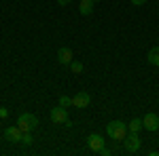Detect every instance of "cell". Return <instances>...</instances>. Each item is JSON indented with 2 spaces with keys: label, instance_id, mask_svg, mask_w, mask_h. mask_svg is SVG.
Listing matches in <instances>:
<instances>
[{
  "label": "cell",
  "instance_id": "7c38bea8",
  "mask_svg": "<svg viewBox=\"0 0 159 156\" xmlns=\"http://www.w3.org/2000/svg\"><path fill=\"white\" fill-rule=\"evenodd\" d=\"M140 129H142V120H140V118H134V120L127 122V131H129V133H138Z\"/></svg>",
  "mask_w": 159,
  "mask_h": 156
},
{
  "label": "cell",
  "instance_id": "ac0fdd59",
  "mask_svg": "<svg viewBox=\"0 0 159 156\" xmlns=\"http://www.w3.org/2000/svg\"><path fill=\"white\" fill-rule=\"evenodd\" d=\"M144 2H147V0H132V4H136V6H142Z\"/></svg>",
  "mask_w": 159,
  "mask_h": 156
},
{
  "label": "cell",
  "instance_id": "277c9868",
  "mask_svg": "<svg viewBox=\"0 0 159 156\" xmlns=\"http://www.w3.org/2000/svg\"><path fill=\"white\" fill-rule=\"evenodd\" d=\"M49 118L53 124H66V120H68V108H61L60 103H57V108L51 110Z\"/></svg>",
  "mask_w": 159,
  "mask_h": 156
},
{
  "label": "cell",
  "instance_id": "ffe728a7",
  "mask_svg": "<svg viewBox=\"0 0 159 156\" xmlns=\"http://www.w3.org/2000/svg\"><path fill=\"white\" fill-rule=\"evenodd\" d=\"M93 2H98V0H93Z\"/></svg>",
  "mask_w": 159,
  "mask_h": 156
},
{
  "label": "cell",
  "instance_id": "8992f818",
  "mask_svg": "<svg viewBox=\"0 0 159 156\" xmlns=\"http://www.w3.org/2000/svg\"><path fill=\"white\" fill-rule=\"evenodd\" d=\"M4 137L9 139V141H13V144H21V137H24V131L15 124V127H7L4 129Z\"/></svg>",
  "mask_w": 159,
  "mask_h": 156
},
{
  "label": "cell",
  "instance_id": "8fae6325",
  "mask_svg": "<svg viewBox=\"0 0 159 156\" xmlns=\"http://www.w3.org/2000/svg\"><path fill=\"white\" fill-rule=\"evenodd\" d=\"M79 11H81V15H91V11H93V0H81Z\"/></svg>",
  "mask_w": 159,
  "mask_h": 156
},
{
  "label": "cell",
  "instance_id": "30bf717a",
  "mask_svg": "<svg viewBox=\"0 0 159 156\" xmlns=\"http://www.w3.org/2000/svg\"><path fill=\"white\" fill-rule=\"evenodd\" d=\"M147 59H148L151 65H157V68H159V47H153L151 51H148V53H147Z\"/></svg>",
  "mask_w": 159,
  "mask_h": 156
},
{
  "label": "cell",
  "instance_id": "9a60e30c",
  "mask_svg": "<svg viewBox=\"0 0 159 156\" xmlns=\"http://www.w3.org/2000/svg\"><path fill=\"white\" fill-rule=\"evenodd\" d=\"M21 144H24V145H32V144H34V139H32V133H24V137H21Z\"/></svg>",
  "mask_w": 159,
  "mask_h": 156
},
{
  "label": "cell",
  "instance_id": "5bb4252c",
  "mask_svg": "<svg viewBox=\"0 0 159 156\" xmlns=\"http://www.w3.org/2000/svg\"><path fill=\"white\" fill-rule=\"evenodd\" d=\"M60 106H61V108H72V97L61 95L60 97Z\"/></svg>",
  "mask_w": 159,
  "mask_h": 156
},
{
  "label": "cell",
  "instance_id": "d6986e66",
  "mask_svg": "<svg viewBox=\"0 0 159 156\" xmlns=\"http://www.w3.org/2000/svg\"><path fill=\"white\" fill-rule=\"evenodd\" d=\"M0 116H2V118H7V116H9V110L2 108V110H0Z\"/></svg>",
  "mask_w": 159,
  "mask_h": 156
},
{
  "label": "cell",
  "instance_id": "ba28073f",
  "mask_svg": "<svg viewBox=\"0 0 159 156\" xmlns=\"http://www.w3.org/2000/svg\"><path fill=\"white\" fill-rule=\"evenodd\" d=\"M87 145H89V150H91V152H100V150L104 148V137L98 135V133H93V135H89V137H87Z\"/></svg>",
  "mask_w": 159,
  "mask_h": 156
},
{
  "label": "cell",
  "instance_id": "e0dca14e",
  "mask_svg": "<svg viewBox=\"0 0 159 156\" xmlns=\"http://www.w3.org/2000/svg\"><path fill=\"white\" fill-rule=\"evenodd\" d=\"M70 2H72V0H57V4H60V6H68Z\"/></svg>",
  "mask_w": 159,
  "mask_h": 156
},
{
  "label": "cell",
  "instance_id": "5b68a950",
  "mask_svg": "<svg viewBox=\"0 0 159 156\" xmlns=\"http://www.w3.org/2000/svg\"><path fill=\"white\" fill-rule=\"evenodd\" d=\"M142 129H147V131H151V133L159 131V114L148 112L147 116L142 118Z\"/></svg>",
  "mask_w": 159,
  "mask_h": 156
},
{
  "label": "cell",
  "instance_id": "4fadbf2b",
  "mask_svg": "<svg viewBox=\"0 0 159 156\" xmlns=\"http://www.w3.org/2000/svg\"><path fill=\"white\" fill-rule=\"evenodd\" d=\"M70 70H72V74H81V72H83V63L76 61V59H72V61H70Z\"/></svg>",
  "mask_w": 159,
  "mask_h": 156
},
{
  "label": "cell",
  "instance_id": "6da1fadb",
  "mask_svg": "<svg viewBox=\"0 0 159 156\" xmlns=\"http://www.w3.org/2000/svg\"><path fill=\"white\" fill-rule=\"evenodd\" d=\"M106 133H108V137H112L115 141H123L125 135H127V124L121 122V120H112V122L106 124Z\"/></svg>",
  "mask_w": 159,
  "mask_h": 156
},
{
  "label": "cell",
  "instance_id": "52a82bcc",
  "mask_svg": "<svg viewBox=\"0 0 159 156\" xmlns=\"http://www.w3.org/2000/svg\"><path fill=\"white\" fill-rule=\"evenodd\" d=\"M89 103H91V95L85 93V91H81L72 97V108H87Z\"/></svg>",
  "mask_w": 159,
  "mask_h": 156
},
{
  "label": "cell",
  "instance_id": "3957f363",
  "mask_svg": "<svg viewBox=\"0 0 159 156\" xmlns=\"http://www.w3.org/2000/svg\"><path fill=\"white\" fill-rule=\"evenodd\" d=\"M123 144H125V152H127V154H136V152L140 150L142 141H140L138 133H127L125 139H123Z\"/></svg>",
  "mask_w": 159,
  "mask_h": 156
},
{
  "label": "cell",
  "instance_id": "7a4b0ae2",
  "mask_svg": "<svg viewBox=\"0 0 159 156\" xmlns=\"http://www.w3.org/2000/svg\"><path fill=\"white\" fill-rule=\"evenodd\" d=\"M17 127H19L24 133H32V131L38 127V118L34 116V114H28V112H24V114L17 118Z\"/></svg>",
  "mask_w": 159,
  "mask_h": 156
},
{
  "label": "cell",
  "instance_id": "9c48e42d",
  "mask_svg": "<svg viewBox=\"0 0 159 156\" xmlns=\"http://www.w3.org/2000/svg\"><path fill=\"white\" fill-rule=\"evenodd\" d=\"M72 59H74L72 48L61 47L60 51H57V63H61V65H70V61H72Z\"/></svg>",
  "mask_w": 159,
  "mask_h": 156
},
{
  "label": "cell",
  "instance_id": "2e32d148",
  "mask_svg": "<svg viewBox=\"0 0 159 156\" xmlns=\"http://www.w3.org/2000/svg\"><path fill=\"white\" fill-rule=\"evenodd\" d=\"M98 154H102V156H110V150H108V148H102Z\"/></svg>",
  "mask_w": 159,
  "mask_h": 156
}]
</instances>
